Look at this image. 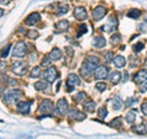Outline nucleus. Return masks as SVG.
I'll return each mask as SVG.
<instances>
[{
    "label": "nucleus",
    "instance_id": "1",
    "mask_svg": "<svg viewBox=\"0 0 147 139\" xmlns=\"http://www.w3.org/2000/svg\"><path fill=\"white\" fill-rule=\"evenodd\" d=\"M28 53V46L25 41H18V42L15 44V47L12 49V54L13 57H18V58H22Z\"/></svg>",
    "mask_w": 147,
    "mask_h": 139
},
{
    "label": "nucleus",
    "instance_id": "2",
    "mask_svg": "<svg viewBox=\"0 0 147 139\" xmlns=\"http://www.w3.org/2000/svg\"><path fill=\"white\" fill-rule=\"evenodd\" d=\"M22 96V92L18 90V89H12V90H9L5 92V95H4V101H5L6 104H12V102H16L21 99Z\"/></svg>",
    "mask_w": 147,
    "mask_h": 139
},
{
    "label": "nucleus",
    "instance_id": "3",
    "mask_svg": "<svg viewBox=\"0 0 147 139\" xmlns=\"http://www.w3.org/2000/svg\"><path fill=\"white\" fill-rule=\"evenodd\" d=\"M43 76H44V80L50 84V82H54L58 79L59 73H58V70H57V68L55 67H49L47 70L44 72Z\"/></svg>",
    "mask_w": 147,
    "mask_h": 139
},
{
    "label": "nucleus",
    "instance_id": "4",
    "mask_svg": "<svg viewBox=\"0 0 147 139\" xmlns=\"http://www.w3.org/2000/svg\"><path fill=\"white\" fill-rule=\"evenodd\" d=\"M11 70L16 74V75H25L27 73V64L24 63V62H15L11 65Z\"/></svg>",
    "mask_w": 147,
    "mask_h": 139
},
{
    "label": "nucleus",
    "instance_id": "5",
    "mask_svg": "<svg viewBox=\"0 0 147 139\" xmlns=\"http://www.w3.org/2000/svg\"><path fill=\"white\" fill-rule=\"evenodd\" d=\"M84 65H85L87 69H90L91 72H93L94 69L99 65V58L96 57V55H90V57L86 58Z\"/></svg>",
    "mask_w": 147,
    "mask_h": 139
},
{
    "label": "nucleus",
    "instance_id": "6",
    "mask_svg": "<svg viewBox=\"0 0 147 139\" xmlns=\"http://www.w3.org/2000/svg\"><path fill=\"white\" fill-rule=\"evenodd\" d=\"M108 74H109V70H108L107 67L105 65H98L97 68L94 69L93 75H94V78L97 79V80H103V79H105L108 76Z\"/></svg>",
    "mask_w": 147,
    "mask_h": 139
},
{
    "label": "nucleus",
    "instance_id": "7",
    "mask_svg": "<svg viewBox=\"0 0 147 139\" xmlns=\"http://www.w3.org/2000/svg\"><path fill=\"white\" fill-rule=\"evenodd\" d=\"M80 82H81V81H80V79H79V76H77L76 74H70V75L67 76V79H66V87H67V91L71 92L74 87H75L76 85H79Z\"/></svg>",
    "mask_w": 147,
    "mask_h": 139
},
{
    "label": "nucleus",
    "instance_id": "8",
    "mask_svg": "<svg viewBox=\"0 0 147 139\" xmlns=\"http://www.w3.org/2000/svg\"><path fill=\"white\" fill-rule=\"evenodd\" d=\"M39 111L44 114H50L52 113V111H54V105L50 100H44L42 101V104L39 105Z\"/></svg>",
    "mask_w": 147,
    "mask_h": 139
},
{
    "label": "nucleus",
    "instance_id": "9",
    "mask_svg": "<svg viewBox=\"0 0 147 139\" xmlns=\"http://www.w3.org/2000/svg\"><path fill=\"white\" fill-rule=\"evenodd\" d=\"M57 112L59 114H66L67 113V111H69V104H67V101L66 99H59L58 100V102H57Z\"/></svg>",
    "mask_w": 147,
    "mask_h": 139
},
{
    "label": "nucleus",
    "instance_id": "10",
    "mask_svg": "<svg viewBox=\"0 0 147 139\" xmlns=\"http://www.w3.org/2000/svg\"><path fill=\"white\" fill-rule=\"evenodd\" d=\"M67 114H69V118L71 119H75V121H84L86 118V114L84 112H80L77 108H69L67 111Z\"/></svg>",
    "mask_w": 147,
    "mask_h": 139
},
{
    "label": "nucleus",
    "instance_id": "11",
    "mask_svg": "<svg viewBox=\"0 0 147 139\" xmlns=\"http://www.w3.org/2000/svg\"><path fill=\"white\" fill-rule=\"evenodd\" d=\"M105 15H107V9L104 6H97L93 11H92V18H93V21L102 20Z\"/></svg>",
    "mask_w": 147,
    "mask_h": 139
},
{
    "label": "nucleus",
    "instance_id": "12",
    "mask_svg": "<svg viewBox=\"0 0 147 139\" xmlns=\"http://www.w3.org/2000/svg\"><path fill=\"white\" fill-rule=\"evenodd\" d=\"M31 105H32V101H20L16 105V110H17V112H20L22 114H27V113H30Z\"/></svg>",
    "mask_w": 147,
    "mask_h": 139
},
{
    "label": "nucleus",
    "instance_id": "13",
    "mask_svg": "<svg viewBox=\"0 0 147 139\" xmlns=\"http://www.w3.org/2000/svg\"><path fill=\"white\" fill-rule=\"evenodd\" d=\"M117 27H118V21H117L115 16H110L109 20H108V22H107V25H104V26L100 27V31L110 32V31L117 30Z\"/></svg>",
    "mask_w": 147,
    "mask_h": 139
},
{
    "label": "nucleus",
    "instance_id": "14",
    "mask_svg": "<svg viewBox=\"0 0 147 139\" xmlns=\"http://www.w3.org/2000/svg\"><path fill=\"white\" fill-rule=\"evenodd\" d=\"M39 20H40V15H39V14L38 12H32V14H30V15L26 17L25 24L28 25V26H32V25L38 24Z\"/></svg>",
    "mask_w": 147,
    "mask_h": 139
},
{
    "label": "nucleus",
    "instance_id": "15",
    "mask_svg": "<svg viewBox=\"0 0 147 139\" xmlns=\"http://www.w3.org/2000/svg\"><path fill=\"white\" fill-rule=\"evenodd\" d=\"M134 81L136 84H142V82L147 81V70L146 69H142V70H139L135 75H134Z\"/></svg>",
    "mask_w": 147,
    "mask_h": 139
},
{
    "label": "nucleus",
    "instance_id": "16",
    "mask_svg": "<svg viewBox=\"0 0 147 139\" xmlns=\"http://www.w3.org/2000/svg\"><path fill=\"white\" fill-rule=\"evenodd\" d=\"M74 16H75L79 21L86 20V18H87V11H86V9L82 7V6L76 7L75 10H74Z\"/></svg>",
    "mask_w": 147,
    "mask_h": 139
},
{
    "label": "nucleus",
    "instance_id": "17",
    "mask_svg": "<svg viewBox=\"0 0 147 139\" xmlns=\"http://www.w3.org/2000/svg\"><path fill=\"white\" fill-rule=\"evenodd\" d=\"M96 107H97V105H96V102H94V101H92V100L85 101V102H84V110L86 111V112H88V113L94 112Z\"/></svg>",
    "mask_w": 147,
    "mask_h": 139
},
{
    "label": "nucleus",
    "instance_id": "18",
    "mask_svg": "<svg viewBox=\"0 0 147 139\" xmlns=\"http://www.w3.org/2000/svg\"><path fill=\"white\" fill-rule=\"evenodd\" d=\"M113 63L117 68H123V67H125V64H126V59L124 58L123 55H115L113 59Z\"/></svg>",
    "mask_w": 147,
    "mask_h": 139
},
{
    "label": "nucleus",
    "instance_id": "19",
    "mask_svg": "<svg viewBox=\"0 0 147 139\" xmlns=\"http://www.w3.org/2000/svg\"><path fill=\"white\" fill-rule=\"evenodd\" d=\"M61 55H63V52L59 48H53L49 53V57L52 61H59V59H61Z\"/></svg>",
    "mask_w": 147,
    "mask_h": 139
},
{
    "label": "nucleus",
    "instance_id": "20",
    "mask_svg": "<svg viewBox=\"0 0 147 139\" xmlns=\"http://www.w3.org/2000/svg\"><path fill=\"white\" fill-rule=\"evenodd\" d=\"M105 38L103 36H96L94 37V41H93V46L96 48H103L105 46Z\"/></svg>",
    "mask_w": 147,
    "mask_h": 139
},
{
    "label": "nucleus",
    "instance_id": "21",
    "mask_svg": "<svg viewBox=\"0 0 147 139\" xmlns=\"http://www.w3.org/2000/svg\"><path fill=\"white\" fill-rule=\"evenodd\" d=\"M69 21L67 20H60L55 24V29L59 31H67L69 30Z\"/></svg>",
    "mask_w": 147,
    "mask_h": 139
},
{
    "label": "nucleus",
    "instance_id": "22",
    "mask_svg": "<svg viewBox=\"0 0 147 139\" xmlns=\"http://www.w3.org/2000/svg\"><path fill=\"white\" fill-rule=\"evenodd\" d=\"M33 87L37 90V91H42V90H47V89H49V82H47V81H37V82H34V85H33Z\"/></svg>",
    "mask_w": 147,
    "mask_h": 139
},
{
    "label": "nucleus",
    "instance_id": "23",
    "mask_svg": "<svg viewBox=\"0 0 147 139\" xmlns=\"http://www.w3.org/2000/svg\"><path fill=\"white\" fill-rule=\"evenodd\" d=\"M109 79H110V82L115 85V84H118V82L121 80V74L119 73V72H113L109 75Z\"/></svg>",
    "mask_w": 147,
    "mask_h": 139
},
{
    "label": "nucleus",
    "instance_id": "24",
    "mask_svg": "<svg viewBox=\"0 0 147 139\" xmlns=\"http://www.w3.org/2000/svg\"><path fill=\"white\" fill-rule=\"evenodd\" d=\"M112 106H113V110H115V111L120 110L123 107V101L120 97H114L112 100Z\"/></svg>",
    "mask_w": 147,
    "mask_h": 139
},
{
    "label": "nucleus",
    "instance_id": "25",
    "mask_svg": "<svg viewBox=\"0 0 147 139\" xmlns=\"http://www.w3.org/2000/svg\"><path fill=\"white\" fill-rule=\"evenodd\" d=\"M131 131L132 132H135V133H137V134H146V127H145V124H137V126H134L131 128Z\"/></svg>",
    "mask_w": 147,
    "mask_h": 139
},
{
    "label": "nucleus",
    "instance_id": "26",
    "mask_svg": "<svg viewBox=\"0 0 147 139\" xmlns=\"http://www.w3.org/2000/svg\"><path fill=\"white\" fill-rule=\"evenodd\" d=\"M125 118H126V122H127V123L132 124V123L135 122V119H136V111H135V110H131V111H129Z\"/></svg>",
    "mask_w": 147,
    "mask_h": 139
},
{
    "label": "nucleus",
    "instance_id": "27",
    "mask_svg": "<svg viewBox=\"0 0 147 139\" xmlns=\"http://www.w3.org/2000/svg\"><path fill=\"white\" fill-rule=\"evenodd\" d=\"M40 74H42V69L40 67H33L31 69V73H30V76L33 79V78H39Z\"/></svg>",
    "mask_w": 147,
    "mask_h": 139
},
{
    "label": "nucleus",
    "instance_id": "28",
    "mask_svg": "<svg viewBox=\"0 0 147 139\" xmlns=\"http://www.w3.org/2000/svg\"><path fill=\"white\" fill-rule=\"evenodd\" d=\"M86 99H87L86 92H84V91H80L79 94L76 95V97H75V101H76L77 104H84L85 101H86Z\"/></svg>",
    "mask_w": 147,
    "mask_h": 139
},
{
    "label": "nucleus",
    "instance_id": "29",
    "mask_svg": "<svg viewBox=\"0 0 147 139\" xmlns=\"http://www.w3.org/2000/svg\"><path fill=\"white\" fill-rule=\"evenodd\" d=\"M127 16L130 18H134V20H136V18H139L141 16V11L137 10V9H132V10H130L127 12Z\"/></svg>",
    "mask_w": 147,
    "mask_h": 139
},
{
    "label": "nucleus",
    "instance_id": "30",
    "mask_svg": "<svg viewBox=\"0 0 147 139\" xmlns=\"http://www.w3.org/2000/svg\"><path fill=\"white\" fill-rule=\"evenodd\" d=\"M80 73H81V75L84 76V78H86V79H90L91 75L93 74V72H91L90 69H87L85 65H82V68L80 69Z\"/></svg>",
    "mask_w": 147,
    "mask_h": 139
},
{
    "label": "nucleus",
    "instance_id": "31",
    "mask_svg": "<svg viewBox=\"0 0 147 139\" xmlns=\"http://www.w3.org/2000/svg\"><path fill=\"white\" fill-rule=\"evenodd\" d=\"M109 126H110V127H113V128H120V127H121V117L114 118L113 121L109 123Z\"/></svg>",
    "mask_w": 147,
    "mask_h": 139
},
{
    "label": "nucleus",
    "instance_id": "32",
    "mask_svg": "<svg viewBox=\"0 0 147 139\" xmlns=\"http://www.w3.org/2000/svg\"><path fill=\"white\" fill-rule=\"evenodd\" d=\"M26 36H27V38H30V40H36L39 37V33H38V31H36V30H30L26 33Z\"/></svg>",
    "mask_w": 147,
    "mask_h": 139
},
{
    "label": "nucleus",
    "instance_id": "33",
    "mask_svg": "<svg viewBox=\"0 0 147 139\" xmlns=\"http://www.w3.org/2000/svg\"><path fill=\"white\" fill-rule=\"evenodd\" d=\"M120 41H121V36L119 33H114L110 37V43L112 44H118V43H120Z\"/></svg>",
    "mask_w": 147,
    "mask_h": 139
},
{
    "label": "nucleus",
    "instance_id": "34",
    "mask_svg": "<svg viewBox=\"0 0 147 139\" xmlns=\"http://www.w3.org/2000/svg\"><path fill=\"white\" fill-rule=\"evenodd\" d=\"M52 59H50V57L49 55H44V58H43V61H42V63H40V65L42 67H44V68H49L50 67V64H52Z\"/></svg>",
    "mask_w": 147,
    "mask_h": 139
},
{
    "label": "nucleus",
    "instance_id": "35",
    "mask_svg": "<svg viewBox=\"0 0 147 139\" xmlns=\"http://www.w3.org/2000/svg\"><path fill=\"white\" fill-rule=\"evenodd\" d=\"M10 48H11V44L9 43V44H6V47H4V48L1 49V53H0L1 58H6V57H7L9 52H10Z\"/></svg>",
    "mask_w": 147,
    "mask_h": 139
},
{
    "label": "nucleus",
    "instance_id": "36",
    "mask_svg": "<svg viewBox=\"0 0 147 139\" xmlns=\"http://www.w3.org/2000/svg\"><path fill=\"white\" fill-rule=\"evenodd\" d=\"M144 47H145L144 42H139V43H136V44L132 46V49H134L135 53H139V52H141V50L144 49Z\"/></svg>",
    "mask_w": 147,
    "mask_h": 139
},
{
    "label": "nucleus",
    "instance_id": "37",
    "mask_svg": "<svg viewBox=\"0 0 147 139\" xmlns=\"http://www.w3.org/2000/svg\"><path fill=\"white\" fill-rule=\"evenodd\" d=\"M107 114H108V111L105 107H100L98 108V117L99 118H105L107 117Z\"/></svg>",
    "mask_w": 147,
    "mask_h": 139
},
{
    "label": "nucleus",
    "instance_id": "38",
    "mask_svg": "<svg viewBox=\"0 0 147 139\" xmlns=\"http://www.w3.org/2000/svg\"><path fill=\"white\" fill-rule=\"evenodd\" d=\"M96 89H97L98 91H105L107 90V84H105V82H103V81H100V82H97V84H96Z\"/></svg>",
    "mask_w": 147,
    "mask_h": 139
},
{
    "label": "nucleus",
    "instance_id": "39",
    "mask_svg": "<svg viewBox=\"0 0 147 139\" xmlns=\"http://www.w3.org/2000/svg\"><path fill=\"white\" fill-rule=\"evenodd\" d=\"M58 10H59V11H57L58 15H61V14H66V12H67V10H69V6L65 4V5H61L60 7L58 9Z\"/></svg>",
    "mask_w": 147,
    "mask_h": 139
},
{
    "label": "nucleus",
    "instance_id": "40",
    "mask_svg": "<svg viewBox=\"0 0 147 139\" xmlns=\"http://www.w3.org/2000/svg\"><path fill=\"white\" fill-rule=\"evenodd\" d=\"M104 61H105V63H110V62H112L113 61V52H107V53H105Z\"/></svg>",
    "mask_w": 147,
    "mask_h": 139
},
{
    "label": "nucleus",
    "instance_id": "41",
    "mask_svg": "<svg viewBox=\"0 0 147 139\" xmlns=\"http://www.w3.org/2000/svg\"><path fill=\"white\" fill-rule=\"evenodd\" d=\"M137 102V99H135V97H132V99H129L125 101V106L126 107H130L131 105H135Z\"/></svg>",
    "mask_w": 147,
    "mask_h": 139
},
{
    "label": "nucleus",
    "instance_id": "42",
    "mask_svg": "<svg viewBox=\"0 0 147 139\" xmlns=\"http://www.w3.org/2000/svg\"><path fill=\"white\" fill-rule=\"evenodd\" d=\"M79 30H80V31H79V33H77V37H81L82 35L87 32V26H86V25H81Z\"/></svg>",
    "mask_w": 147,
    "mask_h": 139
},
{
    "label": "nucleus",
    "instance_id": "43",
    "mask_svg": "<svg viewBox=\"0 0 147 139\" xmlns=\"http://www.w3.org/2000/svg\"><path fill=\"white\" fill-rule=\"evenodd\" d=\"M141 112H142V114L147 116V102H144L141 105Z\"/></svg>",
    "mask_w": 147,
    "mask_h": 139
},
{
    "label": "nucleus",
    "instance_id": "44",
    "mask_svg": "<svg viewBox=\"0 0 147 139\" xmlns=\"http://www.w3.org/2000/svg\"><path fill=\"white\" fill-rule=\"evenodd\" d=\"M145 91H147V81L142 82L140 86V92H145Z\"/></svg>",
    "mask_w": 147,
    "mask_h": 139
},
{
    "label": "nucleus",
    "instance_id": "45",
    "mask_svg": "<svg viewBox=\"0 0 147 139\" xmlns=\"http://www.w3.org/2000/svg\"><path fill=\"white\" fill-rule=\"evenodd\" d=\"M6 69V64L4 62H0V72H5Z\"/></svg>",
    "mask_w": 147,
    "mask_h": 139
},
{
    "label": "nucleus",
    "instance_id": "46",
    "mask_svg": "<svg viewBox=\"0 0 147 139\" xmlns=\"http://www.w3.org/2000/svg\"><path fill=\"white\" fill-rule=\"evenodd\" d=\"M66 53H67V55H70V57H71V55H74L72 48H71V47H67V48H66Z\"/></svg>",
    "mask_w": 147,
    "mask_h": 139
},
{
    "label": "nucleus",
    "instance_id": "47",
    "mask_svg": "<svg viewBox=\"0 0 147 139\" xmlns=\"http://www.w3.org/2000/svg\"><path fill=\"white\" fill-rule=\"evenodd\" d=\"M9 3H10V0H0V4H3V5H6Z\"/></svg>",
    "mask_w": 147,
    "mask_h": 139
},
{
    "label": "nucleus",
    "instance_id": "48",
    "mask_svg": "<svg viewBox=\"0 0 147 139\" xmlns=\"http://www.w3.org/2000/svg\"><path fill=\"white\" fill-rule=\"evenodd\" d=\"M127 78H129V74H127V73H125V74H124V79H123V81H124V82L127 81Z\"/></svg>",
    "mask_w": 147,
    "mask_h": 139
},
{
    "label": "nucleus",
    "instance_id": "49",
    "mask_svg": "<svg viewBox=\"0 0 147 139\" xmlns=\"http://www.w3.org/2000/svg\"><path fill=\"white\" fill-rule=\"evenodd\" d=\"M4 15V10H3V9H0V17H1Z\"/></svg>",
    "mask_w": 147,
    "mask_h": 139
}]
</instances>
